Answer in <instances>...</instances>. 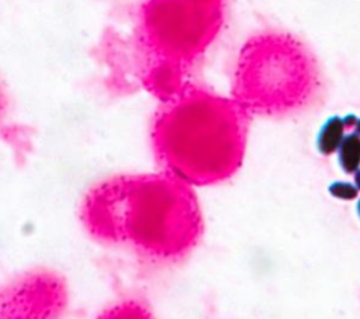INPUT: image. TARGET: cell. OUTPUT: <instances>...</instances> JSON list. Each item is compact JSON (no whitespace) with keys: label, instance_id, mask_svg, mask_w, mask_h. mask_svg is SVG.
Here are the masks:
<instances>
[{"label":"cell","instance_id":"cell-1","mask_svg":"<svg viewBox=\"0 0 360 319\" xmlns=\"http://www.w3.org/2000/svg\"><path fill=\"white\" fill-rule=\"evenodd\" d=\"M80 221L94 240L159 263L179 261L200 233V211L188 183L166 171L97 183L82 201Z\"/></svg>","mask_w":360,"mask_h":319},{"label":"cell","instance_id":"cell-2","mask_svg":"<svg viewBox=\"0 0 360 319\" xmlns=\"http://www.w3.org/2000/svg\"><path fill=\"white\" fill-rule=\"evenodd\" d=\"M152 149L162 171L186 183H204L226 167V117L217 100L183 86L163 100L153 118Z\"/></svg>","mask_w":360,"mask_h":319},{"label":"cell","instance_id":"cell-3","mask_svg":"<svg viewBox=\"0 0 360 319\" xmlns=\"http://www.w3.org/2000/svg\"><path fill=\"white\" fill-rule=\"evenodd\" d=\"M214 22L211 0H146L139 38L146 55L145 86L162 101L184 84L187 66L204 48Z\"/></svg>","mask_w":360,"mask_h":319},{"label":"cell","instance_id":"cell-4","mask_svg":"<svg viewBox=\"0 0 360 319\" xmlns=\"http://www.w3.org/2000/svg\"><path fill=\"white\" fill-rule=\"evenodd\" d=\"M69 304L66 280L49 268L27 271L0 288V318L51 319Z\"/></svg>","mask_w":360,"mask_h":319},{"label":"cell","instance_id":"cell-5","mask_svg":"<svg viewBox=\"0 0 360 319\" xmlns=\"http://www.w3.org/2000/svg\"><path fill=\"white\" fill-rule=\"evenodd\" d=\"M345 129L346 126L343 124L342 117L339 115L328 117L321 125V128L318 129V134L315 138L316 150L323 156H329L335 153L346 135Z\"/></svg>","mask_w":360,"mask_h":319},{"label":"cell","instance_id":"cell-6","mask_svg":"<svg viewBox=\"0 0 360 319\" xmlns=\"http://www.w3.org/2000/svg\"><path fill=\"white\" fill-rule=\"evenodd\" d=\"M335 153L339 167L346 174H353L360 167V135L356 131L346 134Z\"/></svg>","mask_w":360,"mask_h":319},{"label":"cell","instance_id":"cell-7","mask_svg":"<svg viewBox=\"0 0 360 319\" xmlns=\"http://www.w3.org/2000/svg\"><path fill=\"white\" fill-rule=\"evenodd\" d=\"M328 193L333 198H338V200H342V201H352V200H357L360 191L356 188L354 183L343 181V180H335L328 185Z\"/></svg>","mask_w":360,"mask_h":319},{"label":"cell","instance_id":"cell-8","mask_svg":"<svg viewBox=\"0 0 360 319\" xmlns=\"http://www.w3.org/2000/svg\"><path fill=\"white\" fill-rule=\"evenodd\" d=\"M343 118V124H345V126L346 128H350V126H353L354 128V125H356V122H357V115L356 114H353V112H350V114H346L345 117H342Z\"/></svg>","mask_w":360,"mask_h":319},{"label":"cell","instance_id":"cell-9","mask_svg":"<svg viewBox=\"0 0 360 319\" xmlns=\"http://www.w3.org/2000/svg\"><path fill=\"white\" fill-rule=\"evenodd\" d=\"M353 183H354L356 188L360 191V167L353 173Z\"/></svg>","mask_w":360,"mask_h":319},{"label":"cell","instance_id":"cell-10","mask_svg":"<svg viewBox=\"0 0 360 319\" xmlns=\"http://www.w3.org/2000/svg\"><path fill=\"white\" fill-rule=\"evenodd\" d=\"M4 108H6V98H4V94H3V90L0 87V118L4 112Z\"/></svg>","mask_w":360,"mask_h":319},{"label":"cell","instance_id":"cell-11","mask_svg":"<svg viewBox=\"0 0 360 319\" xmlns=\"http://www.w3.org/2000/svg\"><path fill=\"white\" fill-rule=\"evenodd\" d=\"M356 214H357V218L360 219V197H357V201H356Z\"/></svg>","mask_w":360,"mask_h":319},{"label":"cell","instance_id":"cell-12","mask_svg":"<svg viewBox=\"0 0 360 319\" xmlns=\"http://www.w3.org/2000/svg\"><path fill=\"white\" fill-rule=\"evenodd\" d=\"M354 131L360 135V117L357 118V122H356V125H354Z\"/></svg>","mask_w":360,"mask_h":319}]
</instances>
